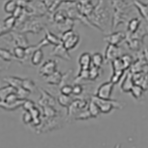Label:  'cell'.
I'll use <instances>...</instances> for the list:
<instances>
[{"label": "cell", "mask_w": 148, "mask_h": 148, "mask_svg": "<svg viewBox=\"0 0 148 148\" xmlns=\"http://www.w3.org/2000/svg\"><path fill=\"white\" fill-rule=\"evenodd\" d=\"M23 12H24V8L20 6H17L16 9L14 11V13H13V15H12V16L14 17L17 20L20 17V16L23 15Z\"/></svg>", "instance_id": "obj_41"}, {"label": "cell", "mask_w": 148, "mask_h": 148, "mask_svg": "<svg viewBox=\"0 0 148 148\" xmlns=\"http://www.w3.org/2000/svg\"><path fill=\"white\" fill-rule=\"evenodd\" d=\"M120 59L123 66V69H124L125 71L129 68L133 63V58L130 55L125 54L123 55Z\"/></svg>", "instance_id": "obj_30"}, {"label": "cell", "mask_w": 148, "mask_h": 148, "mask_svg": "<svg viewBox=\"0 0 148 148\" xmlns=\"http://www.w3.org/2000/svg\"><path fill=\"white\" fill-rule=\"evenodd\" d=\"M125 71L123 70H117L113 71V74L110 79V82H112L114 85L117 84L120 80L122 78L123 75H124Z\"/></svg>", "instance_id": "obj_34"}, {"label": "cell", "mask_w": 148, "mask_h": 148, "mask_svg": "<svg viewBox=\"0 0 148 148\" xmlns=\"http://www.w3.org/2000/svg\"><path fill=\"white\" fill-rule=\"evenodd\" d=\"M0 58L9 63H10L11 61L14 59L13 53L10 50L2 48H0Z\"/></svg>", "instance_id": "obj_24"}, {"label": "cell", "mask_w": 148, "mask_h": 148, "mask_svg": "<svg viewBox=\"0 0 148 148\" xmlns=\"http://www.w3.org/2000/svg\"><path fill=\"white\" fill-rule=\"evenodd\" d=\"M10 32V31H8L4 26L3 23L1 24L0 23V36L5 34L6 33Z\"/></svg>", "instance_id": "obj_43"}, {"label": "cell", "mask_w": 148, "mask_h": 148, "mask_svg": "<svg viewBox=\"0 0 148 148\" xmlns=\"http://www.w3.org/2000/svg\"><path fill=\"white\" fill-rule=\"evenodd\" d=\"M89 79V69L88 70H80V71L77 77L75 80V82L79 83V81L82 80Z\"/></svg>", "instance_id": "obj_36"}, {"label": "cell", "mask_w": 148, "mask_h": 148, "mask_svg": "<svg viewBox=\"0 0 148 148\" xmlns=\"http://www.w3.org/2000/svg\"><path fill=\"white\" fill-rule=\"evenodd\" d=\"M134 85V83L133 78V74L130 71L126 75L123 80L121 85V88L124 92H130Z\"/></svg>", "instance_id": "obj_12"}, {"label": "cell", "mask_w": 148, "mask_h": 148, "mask_svg": "<svg viewBox=\"0 0 148 148\" xmlns=\"http://www.w3.org/2000/svg\"><path fill=\"white\" fill-rule=\"evenodd\" d=\"M60 94L65 96H71L73 92V86L69 84H65L62 86L60 89Z\"/></svg>", "instance_id": "obj_38"}, {"label": "cell", "mask_w": 148, "mask_h": 148, "mask_svg": "<svg viewBox=\"0 0 148 148\" xmlns=\"http://www.w3.org/2000/svg\"><path fill=\"white\" fill-rule=\"evenodd\" d=\"M59 104L64 107H69L73 102L72 98L70 96H65L60 94L58 98Z\"/></svg>", "instance_id": "obj_26"}, {"label": "cell", "mask_w": 148, "mask_h": 148, "mask_svg": "<svg viewBox=\"0 0 148 148\" xmlns=\"http://www.w3.org/2000/svg\"><path fill=\"white\" fill-rule=\"evenodd\" d=\"M88 111L90 114V116L92 117H96L100 113L99 108H98L97 105L91 100L88 104Z\"/></svg>", "instance_id": "obj_28"}, {"label": "cell", "mask_w": 148, "mask_h": 148, "mask_svg": "<svg viewBox=\"0 0 148 148\" xmlns=\"http://www.w3.org/2000/svg\"><path fill=\"white\" fill-rule=\"evenodd\" d=\"M143 89L141 87V86H139V85H136V84H134L133 86V87L132 88L130 92L132 94V96L138 100V99L140 98L143 95Z\"/></svg>", "instance_id": "obj_33"}, {"label": "cell", "mask_w": 148, "mask_h": 148, "mask_svg": "<svg viewBox=\"0 0 148 148\" xmlns=\"http://www.w3.org/2000/svg\"><path fill=\"white\" fill-rule=\"evenodd\" d=\"M57 62L53 59H49L45 62L39 69V75L44 77L52 75L56 71Z\"/></svg>", "instance_id": "obj_4"}, {"label": "cell", "mask_w": 148, "mask_h": 148, "mask_svg": "<svg viewBox=\"0 0 148 148\" xmlns=\"http://www.w3.org/2000/svg\"><path fill=\"white\" fill-rule=\"evenodd\" d=\"M145 57H146V61L148 62V51H147V52L145 53Z\"/></svg>", "instance_id": "obj_44"}, {"label": "cell", "mask_w": 148, "mask_h": 148, "mask_svg": "<svg viewBox=\"0 0 148 148\" xmlns=\"http://www.w3.org/2000/svg\"><path fill=\"white\" fill-rule=\"evenodd\" d=\"M98 10H94L95 13H94V17H92V19H94L95 18V22L96 23H105L107 21L108 19V13L106 9H103L102 7H99Z\"/></svg>", "instance_id": "obj_11"}, {"label": "cell", "mask_w": 148, "mask_h": 148, "mask_svg": "<svg viewBox=\"0 0 148 148\" xmlns=\"http://www.w3.org/2000/svg\"><path fill=\"white\" fill-rule=\"evenodd\" d=\"M134 2V6L138 8L140 14L144 19H146L148 17V7L147 4H145L144 3H142L140 1H136Z\"/></svg>", "instance_id": "obj_23"}, {"label": "cell", "mask_w": 148, "mask_h": 148, "mask_svg": "<svg viewBox=\"0 0 148 148\" xmlns=\"http://www.w3.org/2000/svg\"><path fill=\"white\" fill-rule=\"evenodd\" d=\"M49 44H52L54 46H56L60 44H62L60 38L58 36L49 31L48 29L45 30V38Z\"/></svg>", "instance_id": "obj_19"}, {"label": "cell", "mask_w": 148, "mask_h": 148, "mask_svg": "<svg viewBox=\"0 0 148 148\" xmlns=\"http://www.w3.org/2000/svg\"><path fill=\"white\" fill-rule=\"evenodd\" d=\"M17 7V1H13V0H11V1H8L4 6V10L5 13L8 14L13 15L14 11L16 9Z\"/></svg>", "instance_id": "obj_27"}, {"label": "cell", "mask_w": 148, "mask_h": 148, "mask_svg": "<svg viewBox=\"0 0 148 148\" xmlns=\"http://www.w3.org/2000/svg\"><path fill=\"white\" fill-rule=\"evenodd\" d=\"M126 38L125 34L122 32H117L106 36L104 40L108 42L109 45L117 46Z\"/></svg>", "instance_id": "obj_8"}, {"label": "cell", "mask_w": 148, "mask_h": 148, "mask_svg": "<svg viewBox=\"0 0 148 148\" xmlns=\"http://www.w3.org/2000/svg\"><path fill=\"white\" fill-rule=\"evenodd\" d=\"M63 75L58 70L54 72L52 75H49L45 78V82L51 85H59L62 81Z\"/></svg>", "instance_id": "obj_13"}, {"label": "cell", "mask_w": 148, "mask_h": 148, "mask_svg": "<svg viewBox=\"0 0 148 148\" xmlns=\"http://www.w3.org/2000/svg\"><path fill=\"white\" fill-rule=\"evenodd\" d=\"M50 55L68 61H71L72 59L68 51L64 46L62 44L55 46L50 53Z\"/></svg>", "instance_id": "obj_5"}, {"label": "cell", "mask_w": 148, "mask_h": 148, "mask_svg": "<svg viewBox=\"0 0 148 148\" xmlns=\"http://www.w3.org/2000/svg\"><path fill=\"white\" fill-rule=\"evenodd\" d=\"M19 100H20L17 96L16 92H12L6 96L4 102L7 104H14Z\"/></svg>", "instance_id": "obj_35"}, {"label": "cell", "mask_w": 148, "mask_h": 148, "mask_svg": "<svg viewBox=\"0 0 148 148\" xmlns=\"http://www.w3.org/2000/svg\"><path fill=\"white\" fill-rule=\"evenodd\" d=\"M17 20L13 16L7 17L3 21V24L5 28L8 30L11 31L16 25Z\"/></svg>", "instance_id": "obj_25"}, {"label": "cell", "mask_w": 148, "mask_h": 148, "mask_svg": "<svg viewBox=\"0 0 148 148\" xmlns=\"http://www.w3.org/2000/svg\"><path fill=\"white\" fill-rule=\"evenodd\" d=\"M22 87L29 91L30 93L34 92L36 89V85L33 81L31 79H23Z\"/></svg>", "instance_id": "obj_32"}, {"label": "cell", "mask_w": 148, "mask_h": 148, "mask_svg": "<svg viewBox=\"0 0 148 148\" xmlns=\"http://www.w3.org/2000/svg\"><path fill=\"white\" fill-rule=\"evenodd\" d=\"M43 29V24L41 23L38 20L33 19H28L24 24H23V27L21 30V32H30L32 33H39Z\"/></svg>", "instance_id": "obj_3"}, {"label": "cell", "mask_w": 148, "mask_h": 148, "mask_svg": "<svg viewBox=\"0 0 148 148\" xmlns=\"http://www.w3.org/2000/svg\"><path fill=\"white\" fill-rule=\"evenodd\" d=\"M83 88L82 86L79 83H77L75 85L73 86V92L72 94H73L74 95H80L82 92H83Z\"/></svg>", "instance_id": "obj_40"}, {"label": "cell", "mask_w": 148, "mask_h": 148, "mask_svg": "<svg viewBox=\"0 0 148 148\" xmlns=\"http://www.w3.org/2000/svg\"><path fill=\"white\" fill-rule=\"evenodd\" d=\"M12 92H16V90L9 85L0 89V101H4L6 96Z\"/></svg>", "instance_id": "obj_29"}, {"label": "cell", "mask_w": 148, "mask_h": 148, "mask_svg": "<svg viewBox=\"0 0 148 148\" xmlns=\"http://www.w3.org/2000/svg\"><path fill=\"white\" fill-rule=\"evenodd\" d=\"M41 97L39 100V104L42 107H53L56 104L55 99L45 89L40 88Z\"/></svg>", "instance_id": "obj_7"}, {"label": "cell", "mask_w": 148, "mask_h": 148, "mask_svg": "<svg viewBox=\"0 0 148 148\" xmlns=\"http://www.w3.org/2000/svg\"><path fill=\"white\" fill-rule=\"evenodd\" d=\"M34 103L31 100H25L23 104V105L24 108V109H26L27 111H30L32 110L34 108Z\"/></svg>", "instance_id": "obj_42"}, {"label": "cell", "mask_w": 148, "mask_h": 148, "mask_svg": "<svg viewBox=\"0 0 148 148\" xmlns=\"http://www.w3.org/2000/svg\"><path fill=\"white\" fill-rule=\"evenodd\" d=\"M147 7H148V4H147Z\"/></svg>", "instance_id": "obj_45"}, {"label": "cell", "mask_w": 148, "mask_h": 148, "mask_svg": "<svg viewBox=\"0 0 148 148\" xmlns=\"http://www.w3.org/2000/svg\"><path fill=\"white\" fill-rule=\"evenodd\" d=\"M52 19L53 21L56 24H60L64 23L68 19V17L66 12L65 10L61 9L57 10L55 12L53 15Z\"/></svg>", "instance_id": "obj_18"}, {"label": "cell", "mask_w": 148, "mask_h": 148, "mask_svg": "<svg viewBox=\"0 0 148 148\" xmlns=\"http://www.w3.org/2000/svg\"><path fill=\"white\" fill-rule=\"evenodd\" d=\"M113 89L114 84L112 82L104 83L98 88L95 96L102 100H110Z\"/></svg>", "instance_id": "obj_2"}, {"label": "cell", "mask_w": 148, "mask_h": 148, "mask_svg": "<svg viewBox=\"0 0 148 148\" xmlns=\"http://www.w3.org/2000/svg\"><path fill=\"white\" fill-rule=\"evenodd\" d=\"M133 78L134 84L139 85L144 91L148 89V75L143 72L133 74Z\"/></svg>", "instance_id": "obj_9"}, {"label": "cell", "mask_w": 148, "mask_h": 148, "mask_svg": "<svg viewBox=\"0 0 148 148\" xmlns=\"http://www.w3.org/2000/svg\"><path fill=\"white\" fill-rule=\"evenodd\" d=\"M91 100L94 101L98 107L100 113H110L113 108H120L122 107L121 104L116 100H102L97 98L96 96L91 97Z\"/></svg>", "instance_id": "obj_1"}, {"label": "cell", "mask_w": 148, "mask_h": 148, "mask_svg": "<svg viewBox=\"0 0 148 148\" xmlns=\"http://www.w3.org/2000/svg\"><path fill=\"white\" fill-rule=\"evenodd\" d=\"M44 54L41 48L38 49L33 53L31 58L30 62L33 66H39L43 59Z\"/></svg>", "instance_id": "obj_17"}, {"label": "cell", "mask_w": 148, "mask_h": 148, "mask_svg": "<svg viewBox=\"0 0 148 148\" xmlns=\"http://www.w3.org/2000/svg\"><path fill=\"white\" fill-rule=\"evenodd\" d=\"M104 61V58L102 55L101 54L99 53H94L91 56V62H92V66H94L97 67H99L102 66Z\"/></svg>", "instance_id": "obj_22"}, {"label": "cell", "mask_w": 148, "mask_h": 148, "mask_svg": "<svg viewBox=\"0 0 148 148\" xmlns=\"http://www.w3.org/2000/svg\"><path fill=\"white\" fill-rule=\"evenodd\" d=\"M79 64L81 70H88L91 66V55L88 53H83L79 58Z\"/></svg>", "instance_id": "obj_15"}, {"label": "cell", "mask_w": 148, "mask_h": 148, "mask_svg": "<svg viewBox=\"0 0 148 148\" xmlns=\"http://www.w3.org/2000/svg\"><path fill=\"white\" fill-rule=\"evenodd\" d=\"M141 21L139 18H134L130 20L127 25V29L129 32L134 33L138 32L139 28L140 27Z\"/></svg>", "instance_id": "obj_21"}, {"label": "cell", "mask_w": 148, "mask_h": 148, "mask_svg": "<svg viewBox=\"0 0 148 148\" xmlns=\"http://www.w3.org/2000/svg\"><path fill=\"white\" fill-rule=\"evenodd\" d=\"M120 53V49L118 46L108 45L106 50L104 59L106 61H110L112 62L114 59L119 58Z\"/></svg>", "instance_id": "obj_10"}, {"label": "cell", "mask_w": 148, "mask_h": 148, "mask_svg": "<svg viewBox=\"0 0 148 148\" xmlns=\"http://www.w3.org/2000/svg\"><path fill=\"white\" fill-rule=\"evenodd\" d=\"M16 93L20 100H25L28 96L30 95V92L27 90L23 88L22 86L16 90Z\"/></svg>", "instance_id": "obj_37"}, {"label": "cell", "mask_w": 148, "mask_h": 148, "mask_svg": "<svg viewBox=\"0 0 148 148\" xmlns=\"http://www.w3.org/2000/svg\"><path fill=\"white\" fill-rule=\"evenodd\" d=\"M80 40L79 36L77 33H74L69 38H68L66 40L63 42L62 44L67 49L68 51L70 49H72L74 48H75L78 44L79 43Z\"/></svg>", "instance_id": "obj_14"}, {"label": "cell", "mask_w": 148, "mask_h": 148, "mask_svg": "<svg viewBox=\"0 0 148 148\" xmlns=\"http://www.w3.org/2000/svg\"><path fill=\"white\" fill-rule=\"evenodd\" d=\"M100 75V68L91 66L89 68V79L95 80Z\"/></svg>", "instance_id": "obj_31"}, {"label": "cell", "mask_w": 148, "mask_h": 148, "mask_svg": "<svg viewBox=\"0 0 148 148\" xmlns=\"http://www.w3.org/2000/svg\"><path fill=\"white\" fill-rule=\"evenodd\" d=\"M112 66L113 68V71H117V70H123L125 71L124 69H123V66L121 63V61L120 59V57L114 59L113 61L112 62Z\"/></svg>", "instance_id": "obj_39"}, {"label": "cell", "mask_w": 148, "mask_h": 148, "mask_svg": "<svg viewBox=\"0 0 148 148\" xmlns=\"http://www.w3.org/2000/svg\"><path fill=\"white\" fill-rule=\"evenodd\" d=\"M11 41L16 45V46H22L26 48L29 46V41L26 36L23 33L11 32Z\"/></svg>", "instance_id": "obj_6"}, {"label": "cell", "mask_w": 148, "mask_h": 148, "mask_svg": "<svg viewBox=\"0 0 148 148\" xmlns=\"http://www.w3.org/2000/svg\"><path fill=\"white\" fill-rule=\"evenodd\" d=\"M3 81L7 83L9 86H11L16 90L21 87L23 79L15 77V76H8L3 79Z\"/></svg>", "instance_id": "obj_16"}, {"label": "cell", "mask_w": 148, "mask_h": 148, "mask_svg": "<svg viewBox=\"0 0 148 148\" xmlns=\"http://www.w3.org/2000/svg\"><path fill=\"white\" fill-rule=\"evenodd\" d=\"M13 54L14 59L22 61L26 57V48L22 46H15L13 48Z\"/></svg>", "instance_id": "obj_20"}]
</instances>
